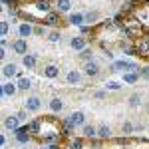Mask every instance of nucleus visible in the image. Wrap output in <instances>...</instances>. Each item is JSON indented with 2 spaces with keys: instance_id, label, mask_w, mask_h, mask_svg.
Masks as SVG:
<instances>
[{
  "instance_id": "f257e3e1",
  "label": "nucleus",
  "mask_w": 149,
  "mask_h": 149,
  "mask_svg": "<svg viewBox=\"0 0 149 149\" xmlns=\"http://www.w3.org/2000/svg\"><path fill=\"white\" fill-rule=\"evenodd\" d=\"M137 72V66L129 60H119V62H113L111 64V72Z\"/></svg>"
},
{
  "instance_id": "f03ea898",
  "label": "nucleus",
  "mask_w": 149,
  "mask_h": 149,
  "mask_svg": "<svg viewBox=\"0 0 149 149\" xmlns=\"http://www.w3.org/2000/svg\"><path fill=\"white\" fill-rule=\"evenodd\" d=\"M24 107H26V109H28V111H38V109H40V100H38V97H28V100H26V102H24Z\"/></svg>"
},
{
  "instance_id": "7ed1b4c3",
  "label": "nucleus",
  "mask_w": 149,
  "mask_h": 149,
  "mask_svg": "<svg viewBox=\"0 0 149 149\" xmlns=\"http://www.w3.org/2000/svg\"><path fill=\"white\" fill-rule=\"evenodd\" d=\"M28 133H30L28 127H18V129H16V139H18L20 143H28V139H30Z\"/></svg>"
},
{
  "instance_id": "20e7f679",
  "label": "nucleus",
  "mask_w": 149,
  "mask_h": 149,
  "mask_svg": "<svg viewBox=\"0 0 149 149\" xmlns=\"http://www.w3.org/2000/svg\"><path fill=\"white\" fill-rule=\"evenodd\" d=\"M70 121H72V125H84V121H86V115L81 113V111H76V113L70 115Z\"/></svg>"
},
{
  "instance_id": "39448f33",
  "label": "nucleus",
  "mask_w": 149,
  "mask_h": 149,
  "mask_svg": "<svg viewBox=\"0 0 149 149\" xmlns=\"http://www.w3.org/2000/svg\"><path fill=\"white\" fill-rule=\"evenodd\" d=\"M135 52H139L141 56H149V42L147 40H139L137 46H135Z\"/></svg>"
},
{
  "instance_id": "423d86ee",
  "label": "nucleus",
  "mask_w": 149,
  "mask_h": 149,
  "mask_svg": "<svg viewBox=\"0 0 149 149\" xmlns=\"http://www.w3.org/2000/svg\"><path fill=\"white\" fill-rule=\"evenodd\" d=\"M70 46L74 48V50H86V40H84L81 36H78V38H72Z\"/></svg>"
},
{
  "instance_id": "0eeeda50",
  "label": "nucleus",
  "mask_w": 149,
  "mask_h": 149,
  "mask_svg": "<svg viewBox=\"0 0 149 149\" xmlns=\"http://www.w3.org/2000/svg\"><path fill=\"white\" fill-rule=\"evenodd\" d=\"M12 48H14V52H16V54H26V50H28L26 40H16V42L12 44Z\"/></svg>"
},
{
  "instance_id": "6e6552de",
  "label": "nucleus",
  "mask_w": 149,
  "mask_h": 149,
  "mask_svg": "<svg viewBox=\"0 0 149 149\" xmlns=\"http://www.w3.org/2000/svg\"><path fill=\"white\" fill-rule=\"evenodd\" d=\"M18 121H20V119H18V117H16V115H14V117H6V119H4V125L8 127V129H14V131H16V129H18Z\"/></svg>"
},
{
  "instance_id": "1a4fd4ad",
  "label": "nucleus",
  "mask_w": 149,
  "mask_h": 149,
  "mask_svg": "<svg viewBox=\"0 0 149 149\" xmlns=\"http://www.w3.org/2000/svg\"><path fill=\"white\" fill-rule=\"evenodd\" d=\"M14 74H16V66H14V64H6V66L2 68V76H4V78H12Z\"/></svg>"
},
{
  "instance_id": "9d476101",
  "label": "nucleus",
  "mask_w": 149,
  "mask_h": 149,
  "mask_svg": "<svg viewBox=\"0 0 149 149\" xmlns=\"http://www.w3.org/2000/svg\"><path fill=\"white\" fill-rule=\"evenodd\" d=\"M97 72H100V68H97L95 62H88L86 64V74L88 76H97Z\"/></svg>"
},
{
  "instance_id": "9b49d317",
  "label": "nucleus",
  "mask_w": 149,
  "mask_h": 149,
  "mask_svg": "<svg viewBox=\"0 0 149 149\" xmlns=\"http://www.w3.org/2000/svg\"><path fill=\"white\" fill-rule=\"evenodd\" d=\"M84 22H86V16H81V14H72L70 16V24H74V26H81Z\"/></svg>"
},
{
  "instance_id": "f8f14e48",
  "label": "nucleus",
  "mask_w": 149,
  "mask_h": 149,
  "mask_svg": "<svg viewBox=\"0 0 149 149\" xmlns=\"http://www.w3.org/2000/svg\"><path fill=\"white\" fill-rule=\"evenodd\" d=\"M18 32H20V36H22V38H28V36L34 34V30H32V26H30V24H22Z\"/></svg>"
},
{
  "instance_id": "ddd939ff",
  "label": "nucleus",
  "mask_w": 149,
  "mask_h": 149,
  "mask_svg": "<svg viewBox=\"0 0 149 149\" xmlns=\"http://www.w3.org/2000/svg\"><path fill=\"white\" fill-rule=\"evenodd\" d=\"M16 93V86L14 84H4L2 86V95H14Z\"/></svg>"
},
{
  "instance_id": "4468645a",
  "label": "nucleus",
  "mask_w": 149,
  "mask_h": 149,
  "mask_svg": "<svg viewBox=\"0 0 149 149\" xmlns=\"http://www.w3.org/2000/svg\"><path fill=\"white\" fill-rule=\"evenodd\" d=\"M62 107H64V103L60 102V97L50 100V109H52V111H62Z\"/></svg>"
},
{
  "instance_id": "2eb2a0df",
  "label": "nucleus",
  "mask_w": 149,
  "mask_h": 149,
  "mask_svg": "<svg viewBox=\"0 0 149 149\" xmlns=\"http://www.w3.org/2000/svg\"><path fill=\"white\" fill-rule=\"evenodd\" d=\"M84 135L90 137V139H93L95 135H97V129H95L93 125H84Z\"/></svg>"
},
{
  "instance_id": "dca6fc26",
  "label": "nucleus",
  "mask_w": 149,
  "mask_h": 149,
  "mask_svg": "<svg viewBox=\"0 0 149 149\" xmlns=\"http://www.w3.org/2000/svg\"><path fill=\"white\" fill-rule=\"evenodd\" d=\"M109 133H111L109 125H100V127H97V135H100L102 139H107V137H109Z\"/></svg>"
},
{
  "instance_id": "f3484780",
  "label": "nucleus",
  "mask_w": 149,
  "mask_h": 149,
  "mask_svg": "<svg viewBox=\"0 0 149 149\" xmlns=\"http://www.w3.org/2000/svg\"><path fill=\"white\" fill-rule=\"evenodd\" d=\"M66 80H68V84H78V81H80V74H78L76 70H72V72H68Z\"/></svg>"
},
{
  "instance_id": "a211bd4d",
  "label": "nucleus",
  "mask_w": 149,
  "mask_h": 149,
  "mask_svg": "<svg viewBox=\"0 0 149 149\" xmlns=\"http://www.w3.org/2000/svg\"><path fill=\"white\" fill-rule=\"evenodd\" d=\"M123 81L125 84H135L137 81V72H127V74H123Z\"/></svg>"
},
{
  "instance_id": "6ab92c4d",
  "label": "nucleus",
  "mask_w": 149,
  "mask_h": 149,
  "mask_svg": "<svg viewBox=\"0 0 149 149\" xmlns=\"http://www.w3.org/2000/svg\"><path fill=\"white\" fill-rule=\"evenodd\" d=\"M72 8V2L70 0H58V10L60 12H68Z\"/></svg>"
},
{
  "instance_id": "aec40b11",
  "label": "nucleus",
  "mask_w": 149,
  "mask_h": 149,
  "mask_svg": "<svg viewBox=\"0 0 149 149\" xmlns=\"http://www.w3.org/2000/svg\"><path fill=\"white\" fill-rule=\"evenodd\" d=\"M44 22L50 24V26H54V24L60 22V16H58V14H54V12H50V14L46 16V20H44Z\"/></svg>"
},
{
  "instance_id": "412c9836",
  "label": "nucleus",
  "mask_w": 149,
  "mask_h": 149,
  "mask_svg": "<svg viewBox=\"0 0 149 149\" xmlns=\"http://www.w3.org/2000/svg\"><path fill=\"white\" fill-rule=\"evenodd\" d=\"M36 8L42 10V12H48L50 10V0H38L36 2Z\"/></svg>"
},
{
  "instance_id": "4be33fe9",
  "label": "nucleus",
  "mask_w": 149,
  "mask_h": 149,
  "mask_svg": "<svg viewBox=\"0 0 149 149\" xmlns=\"http://www.w3.org/2000/svg\"><path fill=\"white\" fill-rule=\"evenodd\" d=\"M44 74H46V78H56V76H58V68H56V66H46Z\"/></svg>"
},
{
  "instance_id": "5701e85b",
  "label": "nucleus",
  "mask_w": 149,
  "mask_h": 149,
  "mask_svg": "<svg viewBox=\"0 0 149 149\" xmlns=\"http://www.w3.org/2000/svg\"><path fill=\"white\" fill-rule=\"evenodd\" d=\"M24 66H26L28 70H32L36 66V58L34 56H24Z\"/></svg>"
},
{
  "instance_id": "b1692460",
  "label": "nucleus",
  "mask_w": 149,
  "mask_h": 149,
  "mask_svg": "<svg viewBox=\"0 0 149 149\" xmlns=\"http://www.w3.org/2000/svg\"><path fill=\"white\" fill-rule=\"evenodd\" d=\"M18 88H20V90H28V88H32V84H30L28 78H20V80H18Z\"/></svg>"
},
{
  "instance_id": "393cba45",
  "label": "nucleus",
  "mask_w": 149,
  "mask_h": 149,
  "mask_svg": "<svg viewBox=\"0 0 149 149\" xmlns=\"http://www.w3.org/2000/svg\"><path fill=\"white\" fill-rule=\"evenodd\" d=\"M72 121H70V117L68 119H64V131H62V135H70V133H72Z\"/></svg>"
},
{
  "instance_id": "a878e982",
  "label": "nucleus",
  "mask_w": 149,
  "mask_h": 149,
  "mask_svg": "<svg viewBox=\"0 0 149 149\" xmlns=\"http://www.w3.org/2000/svg\"><path fill=\"white\" fill-rule=\"evenodd\" d=\"M81 147H84V141H81V139H72L68 149H81Z\"/></svg>"
},
{
  "instance_id": "bb28decb",
  "label": "nucleus",
  "mask_w": 149,
  "mask_h": 149,
  "mask_svg": "<svg viewBox=\"0 0 149 149\" xmlns=\"http://www.w3.org/2000/svg\"><path fill=\"white\" fill-rule=\"evenodd\" d=\"M123 34L129 36V38H135V36H139V28H125Z\"/></svg>"
},
{
  "instance_id": "cd10ccee",
  "label": "nucleus",
  "mask_w": 149,
  "mask_h": 149,
  "mask_svg": "<svg viewBox=\"0 0 149 149\" xmlns=\"http://www.w3.org/2000/svg\"><path fill=\"white\" fill-rule=\"evenodd\" d=\"M97 18H100V14H97V12H90V14H86V22H88V24H93Z\"/></svg>"
},
{
  "instance_id": "c85d7f7f",
  "label": "nucleus",
  "mask_w": 149,
  "mask_h": 149,
  "mask_svg": "<svg viewBox=\"0 0 149 149\" xmlns=\"http://www.w3.org/2000/svg\"><path fill=\"white\" fill-rule=\"evenodd\" d=\"M139 103H141V97H139L137 93H133V95L129 97V105H131V107H137Z\"/></svg>"
},
{
  "instance_id": "c756f323",
  "label": "nucleus",
  "mask_w": 149,
  "mask_h": 149,
  "mask_svg": "<svg viewBox=\"0 0 149 149\" xmlns=\"http://www.w3.org/2000/svg\"><path fill=\"white\" fill-rule=\"evenodd\" d=\"M28 131H30V133H38V131H40V121H32V123L28 125Z\"/></svg>"
},
{
  "instance_id": "7c9ffc66",
  "label": "nucleus",
  "mask_w": 149,
  "mask_h": 149,
  "mask_svg": "<svg viewBox=\"0 0 149 149\" xmlns=\"http://www.w3.org/2000/svg\"><path fill=\"white\" fill-rule=\"evenodd\" d=\"M105 88H107V90H119V88H121V84H119V81H107V84H105Z\"/></svg>"
},
{
  "instance_id": "2f4dec72",
  "label": "nucleus",
  "mask_w": 149,
  "mask_h": 149,
  "mask_svg": "<svg viewBox=\"0 0 149 149\" xmlns=\"http://www.w3.org/2000/svg\"><path fill=\"white\" fill-rule=\"evenodd\" d=\"M81 58H84V60H88V62H92V50H90V48H86V50L81 52Z\"/></svg>"
},
{
  "instance_id": "473e14b6",
  "label": "nucleus",
  "mask_w": 149,
  "mask_h": 149,
  "mask_svg": "<svg viewBox=\"0 0 149 149\" xmlns=\"http://www.w3.org/2000/svg\"><path fill=\"white\" fill-rule=\"evenodd\" d=\"M0 34H2V38L8 34V22H2V24H0Z\"/></svg>"
},
{
  "instance_id": "72a5a7b5",
  "label": "nucleus",
  "mask_w": 149,
  "mask_h": 149,
  "mask_svg": "<svg viewBox=\"0 0 149 149\" xmlns=\"http://www.w3.org/2000/svg\"><path fill=\"white\" fill-rule=\"evenodd\" d=\"M121 129H123V133H131V131H133V125H131V123H129V121H125V123H123V127H121Z\"/></svg>"
},
{
  "instance_id": "f704fd0d",
  "label": "nucleus",
  "mask_w": 149,
  "mask_h": 149,
  "mask_svg": "<svg viewBox=\"0 0 149 149\" xmlns=\"http://www.w3.org/2000/svg\"><path fill=\"white\" fill-rule=\"evenodd\" d=\"M121 50H125L127 54H133V52H135V50H133L131 46H127V44H123V42H121Z\"/></svg>"
},
{
  "instance_id": "c9c22d12",
  "label": "nucleus",
  "mask_w": 149,
  "mask_h": 149,
  "mask_svg": "<svg viewBox=\"0 0 149 149\" xmlns=\"http://www.w3.org/2000/svg\"><path fill=\"white\" fill-rule=\"evenodd\" d=\"M48 40H50V42H58V40H60V34H58V32H52Z\"/></svg>"
},
{
  "instance_id": "e433bc0d",
  "label": "nucleus",
  "mask_w": 149,
  "mask_h": 149,
  "mask_svg": "<svg viewBox=\"0 0 149 149\" xmlns=\"http://www.w3.org/2000/svg\"><path fill=\"white\" fill-rule=\"evenodd\" d=\"M141 76H143V78H147V80H149V68H143V70H141Z\"/></svg>"
},
{
  "instance_id": "4c0bfd02",
  "label": "nucleus",
  "mask_w": 149,
  "mask_h": 149,
  "mask_svg": "<svg viewBox=\"0 0 149 149\" xmlns=\"http://www.w3.org/2000/svg\"><path fill=\"white\" fill-rule=\"evenodd\" d=\"M16 117H18L20 121H24V119H26V111H20V113H16Z\"/></svg>"
},
{
  "instance_id": "58836bf2",
  "label": "nucleus",
  "mask_w": 149,
  "mask_h": 149,
  "mask_svg": "<svg viewBox=\"0 0 149 149\" xmlns=\"http://www.w3.org/2000/svg\"><path fill=\"white\" fill-rule=\"evenodd\" d=\"M131 8H133V2H125L123 4V10H131Z\"/></svg>"
},
{
  "instance_id": "ea45409f",
  "label": "nucleus",
  "mask_w": 149,
  "mask_h": 149,
  "mask_svg": "<svg viewBox=\"0 0 149 149\" xmlns=\"http://www.w3.org/2000/svg\"><path fill=\"white\" fill-rule=\"evenodd\" d=\"M103 26H105V28H113V22H111V20H107V22L103 24Z\"/></svg>"
},
{
  "instance_id": "a19ab883",
  "label": "nucleus",
  "mask_w": 149,
  "mask_h": 149,
  "mask_svg": "<svg viewBox=\"0 0 149 149\" xmlns=\"http://www.w3.org/2000/svg\"><path fill=\"white\" fill-rule=\"evenodd\" d=\"M34 34H38V36H42V34H44V30H42V28H36V30H34Z\"/></svg>"
},
{
  "instance_id": "79ce46f5",
  "label": "nucleus",
  "mask_w": 149,
  "mask_h": 149,
  "mask_svg": "<svg viewBox=\"0 0 149 149\" xmlns=\"http://www.w3.org/2000/svg\"><path fill=\"white\" fill-rule=\"evenodd\" d=\"M2 2H4V4H8V2H10V0H2Z\"/></svg>"
},
{
  "instance_id": "37998d69",
  "label": "nucleus",
  "mask_w": 149,
  "mask_h": 149,
  "mask_svg": "<svg viewBox=\"0 0 149 149\" xmlns=\"http://www.w3.org/2000/svg\"><path fill=\"white\" fill-rule=\"evenodd\" d=\"M147 42H149V34H147Z\"/></svg>"
}]
</instances>
